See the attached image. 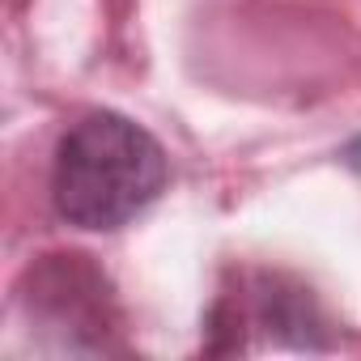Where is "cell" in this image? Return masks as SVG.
I'll list each match as a JSON object with an SVG mask.
<instances>
[{"instance_id": "obj_1", "label": "cell", "mask_w": 361, "mask_h": 361, "mask_svg": "<svg viewBox=\"0 0 361 361\" xmlns=\"http://www.w3.org/2000/svg\"><path fill=\"white\" fill-rule=\"evenodd\" d=\"M166 178V153L140 123L115 111H90L60 140L51 200L77 230H119L161 196Z\"/></svg>"}, {"instance_id": "obj_2", "label": "cell", "mask_w": 361, "mask_h": 361, "mask_svg": "<svg viewBox=\"0 0 361 361\" xmlns=\"http://www.w3.org/2000/svg\"><path fill=\"white\" fill-rule=\"evenodd\" d=\"M340 161H344L348 170H357V174H361V136L344 145V153H340Z\"/></svg>"}]
</instances>
